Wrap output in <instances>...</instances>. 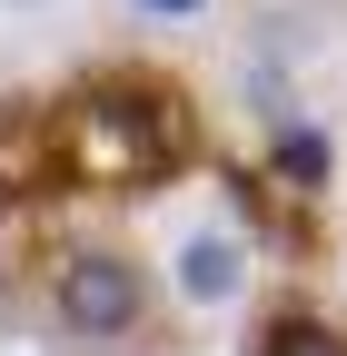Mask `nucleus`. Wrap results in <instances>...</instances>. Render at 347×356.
I'll return each mask as SVG.
<instances>
[{
    "label": "nucleus",
    "instance_id": "nucleus-2",
    "mask_svg": "<svg viewBox=\"0 0 347 356\" xmlns=\"http://www.w3.org/2000/svg\"><path fill=\"white\" fill-rule=\"evenodd\" d=\"M30 307L60 346H90V356H129L169 327V287H159V257L109 228L100 208H60L50 248L30 267Z\"/></svg>",
    "mask_w": 347,
    "mask_h": 356
},
{
    "label": "nucleus",
    "instance_id": "nucleus-4",
    "mask_svg": "<svg viewBox=\"0 0 347 356\" xmlns=\"http://www.w3.org/2000/svg\"><path fill=\"white\" fill-rule=\"evenodd\" d=\"M248 99H258V149H248V159L268 168V178H278L288 198H308V208H327V198H337V168H347V149H337V129H327V119H318L308 99H298V89H288V79H278L268 60L248 70Z\"/></svg>",
    "mask_w": 347,
    "mask_h": 356
},
{
    "label": "nucleus",
    "instance_id": "nucleus-1",
    "mask_svg": "<svg viewBox=\"0 0 347 356\" xmlns=\"http://www.w3.org/2000/svg\"><path fill=\"white\" fill-rule=\"evenodd\" d=\"M50 149L70 208H159L219 168V129L179 60L100 50L50 79Z\"/></svg>",
    "mask_w": 347,
    "mask_h": 356
},
{
    "label": "nucleus",
    "instance_id": "nucleus-7",
    "mask_svg": "<svg viewBox=\"0 0 347 356\" xmlns=\"http://www.w3.org/2000/svg\"><path fill=\"white\" fill-rule=\"evenodd\" d=\"M60 0H0V20H50Z\"/></svg>",
    "mask_w": 347,
    "mask_h": 356
},
{
    "label": "nucleus",
    "instance_id": "nucleus-3",
    "mask_svg": "<svg viewBox=\"0 0 347 356\" xmlns=\"http://www.w3.org/2000/svg\"><path fill=\"white\" fill-rule=\"evenodd\" d=\"M159 287H169V317L179 327H219V317H248L258 297H268V248H258V228L238 218V198H189V208H169L159 218Z\"/></svg>",
    "mask_w": 347,
    "mask_h": 356
},
{
    "label": "nucleus",
    "instance_id": "nucleus-6",
    "mask_svg": "<svg viewBox=\"0 0 347 356\" xmlns=\"http://www.w3.org/2000/svg\"><path fill=\"white\" fill-rule=\"evenodd\" d=\"M139 30H199V20H219V0H119Z\"/></svg>",
    "mask_w": 347,
    "mask_h": 356
},
{
    "label": "nucleus",
    "instance_id": "nucleus-5",
    "mask_svg": "<svg viewBox=\"0 0 347 356\" xmlns=\"http://www.w3.org/2000/svg\"><path fill=\"white\" fill-rule=\"evenodd\" d=\"M238 356H347V307L318 297L308 277H288L238 317Z\"/></svg>",
    "mask_w": 347,
    "mask_h": 356
}]
</instances>
